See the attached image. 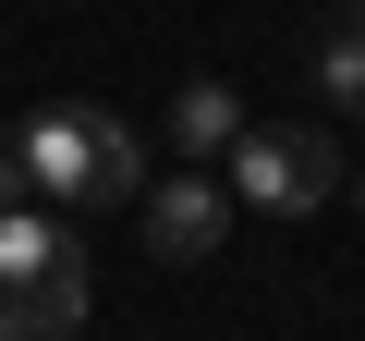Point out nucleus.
<instances>
[{
    "instance_id": "nucleus-9",
    "label": "nucleus",
    "mask_w": 365,
    "mask_h": 341,
    "mask_svg": "<svg viewBox=\"0 0 365 341\" xmlns=\"http://www.w3.org/2000/svg\"><path fill=\"white\" fill-rule=\"evenodd\" d=\"M353 195H365V183H353Z\"/></svg>"
},
{
    "instance_id": "nucleus-4",
    "label": "nucleus",
    "mask_w": 365,
    "mask_h": 341,
    "mask_svg": "<svg viewBox=\"0 0 365 341\" xmlns=\"http://www.w3.org/2000/svg\"><path fill=\"white\" fill-rule=\"evenodd\" d=\"M86 134H98V110H37L25 134H13V158H25V195H61V208H86Z\"/></svg>"
},
{
    "instance_id": "nucleus-1",
    "label": "nucleus",
    "mask_w": 365,
    "mask_h": 341,
    "mask_svg": "<svg viewBox=\"0 0 365 341\" xmlns=\"http://www.w3.org/2000/svg\"><path fill=\"white\" fill-rule=\"evenodd\" d=\"M86 329V244L49 208L0 220V341H73Z\"/></svg>"
},
{
    "instance_id": "nucleus-6",
    "label": "nucleus",
    "mask_w": 365,
    "mask_h": 341,
    "mask_svg": "<svg viewBox=\"0 0 365 341\" xmlns=\"http://www.w3.org/2000/svg\"><path fill=\"white\" fill-rule=\"evenodd\" d=\"M122 195H146V134L98 110V134H86V208H122Z\"/></svg>"
},
{
    "instance_id": "nucleus-3",
    "label": "nucleus",
    "mask_w": 365,
    "mask_h": 341,
    "mask_svg": "<svg viewBox=\"0 0 365 341\" xmlns=\"http://www.w3.org/2000/svg\"><path fill=\"white\" fill-rule=\"evenodd\" d=\"M220 244H232V195H220V170H170V183H146V256L207 268Z\"/></svg>"
},
{
    "instance_id": "nucleus-8",
    "label": "nucleus",
    "mask_w": 365,
    "mask_h": 341,
    "mask_svg": "<svg viewBox=\"0 0 365 341\" xmlns=\"http://www.w3.org/2000/svg\"><path fill=\"white\" fill-rule=\"evenodd\" d=\"M25 208V158H13V134H0V220Z\"/></svg>"
},
{
    "instance_id": "nucleus-7",
    "label": "nucleus",
    "mask_w": 365,
    "mask_h": 341,
    "mask_svg": "<svg viewBox=\"0 0 365 341\" xmlns=\"http://www.w3.org/2000/svg\"><path fill=\"white\" fill-rule=\"evenodd\" d=\"M317 98H329V110H365V13L317 37Z\"/></svg>"
},
{
    "instance_id": "nucleus-5",
    "label": "nucleus",
    "mask_w": 365,
    "mask_h": 341,
    "mask_svg": "<svg viewBox=\"0 0 365 341\" xmlns=\"http://www.w3.org/2000/svg\"><path fill=\"white\" fill-rule=\"evenodd\" d=\"M244 134H256V122H244V98H232L220 73H195V86H182V98H170V146H182V158H195V170H220V158H232Z\"/></svg>"
},
{
    "instance_id": "nucleus-2",
    "label": "nucleus",
    "mask_w": 365,
    "mask_h": 341,
    "mask_svg": "<svg viewBox=\"0 0 365 341\" xmlns=\"http://www.w3.org/2000/svg\"><path fill=\"white\" fill-rule=\"evenodd\" d=\"M329 183H341V158L317 146V122H256L232 146V195L256 220H304V208H329Z\"/></svg>"
}]
</instances>
